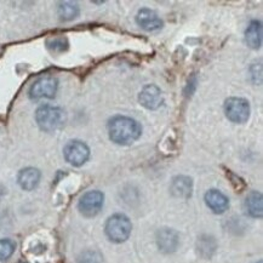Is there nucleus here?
I'll return each mask as SVG.
<instances>
[{"label":"nucleus","mask_w":263,"mask_h":263,"mask_svg":"<svg viewBox=\"0 0 263 263\" xmlns=\"http://www.w3.org/2000/svg\"><path fill=\"white\" fill-rule=\"evenodd\" d=\"M137 26L146 32H157L163 28L164 21L154 10L142 8L138 10L136 17H135Z\"/></svg>","instance_id":"obj_10"},{"label":"nucleus","mask_w":263,"mask_h":263,"mask_svg":"<svg viewBox=\"0 0 263 263\" xmlns=\"http://www.w3.org/2000/svg\"><path fill=\"white\" fill-rule=\"evenodd\" d=\"M262 22L258 20H252L245 30L246 45L252 50H258L262 45Z\"/></svg>","instance_id":"obj_14"},{"label":"nucleus","mask_w":263,"mask_h":263,"mask_svg":"<svg viewBox=\"0 0 263 263\" xmlns=\"http://www.w3.org/2000/svg\"><path fill=\"white\" fill-rule=\"evenodd\" d=\"M67 114L61 107L52 104H42L35 110V121L44 133H55L65 126Z\"/></svg>","instance_id":"obj_2"},{"label":"nucleus","mask_w":263,"mask_h":263,"mask_svg":"<svg viewBox=\"0 0 263 263\" xmlns=\"http://www.w3.org/2000/svg\"><path fill=\"white\" fill-rule=\"evenodd\" d=\"M138 102L148 110L159 109L164 104L163 91L154 84H148L141 90L140 95H138Z\"/></svg>","instance_id":"obj_8"},{"label":"nucleus","mask_w":263,"mask_h":263,"mask_svg":"<svg viewBox=\"0 0 263 263\" xmlns=\"http://www.w3.org/2000/svg\"><path fill=\"white\" fill-rule=\"evenodd\" d=\"M256 263H263L262 261H258V262H256Z\"/></svg>","instance_id":"obj_21"},{"label":"nucleus","mask_w":263,"mask_h":263,"mask_svg":"<svg viewBox=\"0 0 263 263\" xmlns=\"http://www.w3.org/2000/svg\"><path fill=\"white\" fill-rule=\"evenodd\" d=\"M245 209L249 216L254 218H261L263 215V198L257 191L250 192L245 199Z\"/></svg>","instance_id":"obj_15"},{"label":"nucleus","mask_w":263,"mask_h":263,"mask_svg":"<svg viewBox=\"0 0 263 263\" xmlns=\"http://www.w3.org/2000/svg\"><path fill=\"white\" fill-rule=\"evenodd\" d=\"M5 194H6V188L2 183H0V201L3 200V198L5 197Z\"/></svg>","instance_id":"obj_20"},{"label":"nucleus","mask_w":263,"mask_h":263,"mask_svg":"<svg viewBox=\"0 0 263 263\" xmlns=\"http://www.w3.org/2000/svg\"><path fill=\"white\" fill-rule=\"evenodd\" d=\"M16 251V242L12 239H0V261L6 262Z\"/></svg>","instance_id":"obj_19"},{"label":"nucleus","mask_w":263,"mask_h":263,"mask_svg":"<svg viewBox=\"0 0 263 263\" xmlns=\"http://www.w3.org/2000/svg\"><path fill=\"white\" fill-rule=\"evenodd\" d=\"M59 90V79L53 76H43L34 80L28 90V97L32 101L43 99L52 100Z\"/></svg>","instance_id":"obj_4"},{"label":"nucleus","mask_w":263,"mask_h":263,"mask_svg":"<svg viewBox=\"0 0 263 263\" xmlns=\"http://www.w3.org/2000/svg\"><path fill=\"white\" fill-rule=\"evenodd\" d=\"M205 204L216 215H222L229 209V199L218 190H210L205 193Z\"/></svg>","instance_id":"obj_12"},{"label":"nucleus","mask_w":263,"mask_h":263,"mask_svg":"<svg viewBox=\"0 0 263 263\" xmlns=\"http://www.w3.org/2000/svg\"><path fill=\"white\" fill-rule=\"evenodd\" d=\"M104 204V194L101 191H89L80 197L78 210L84 217H95L101 212Z\"/></svg>","instance_id":"obj_7"},{"label":"nucleus","mask_w":263,"mask_h":263,"mask_svg":"<svg viewBox=\"0 0 263 263\" xmlns=\"http://www.w3.org/2000/svg\"><path fill=\"white\" fill-rule=\"evenodd\" d=\"M63 157L74 167H80L90 159V148L80 140H72L63 148Z\"/></svg>","instance_id":"obj_6"},{"label":"nucleus","mask_w":263,"mask_h":263,"mask_svg":"<svg viewBox=\"0 0 263 263\" xmlns=\"http://www.w3.org/2000/svg\"><path fill=\"white\" fill-rule=\"evenodd\" d=\"M193 180L185 175L175 176L170 183V193L177 199H190L193 194Z\"/></svg>","instance_id":"obj_11"},{"label":"nucleus","mask_w":263,"mask_h":263,"mask_svg":"<svg viewBox=\"0 0 263 263\" xmlns=\"http://www.w3.org/2000/svg\"><path fill=\"white\" fill-rule=\"evenodd\" d=\"M216 249H217V244L210 235H203L198 239V251L203 257L210 258L215 254Z\"/></svg>","instance_id":"obj_17"},{"label":"nucleus","mask_w":263,"mask_h":263,"mask_svg":"<svg viewBox=\"0 0 263 263\" xmlns=\"http://www.w3.org/2000/svg\"><path fill=\"white\" fill-rule=\"evenodd\" d=\"M224 114L234 124H245L250 119L251 107L244 97H229L224 102Z\"/></svg>","instance_id":"obj_5"},{"label":"nucleus","mask_w":263,"mask_h":263,"mask_svg":"<svg viewBox=\"0 0 263 263\" xmlns=\"http://www.w3.org/2000/svg\"><path fill=\"white\" fill-rule=\"evenodd\" d=\"M131 231H133V223L130 218L124 214L112 215L104 224V233L107 238L116 244L126 241L130 237Z\"/></svg>","instance_id":"obj_3"},{"label":"nucleus","mask_w":263,"mask_h":263,"mask_svg":"<svg viewBox=\"0 0 263 263\" xmlns=\"http://www.w3.org/2000/svg\"><path fill=\"white\" fill-rule=\"evenodd\" d=\"M108 136L118 146H130L142 135V126L136 119L126 116H114L108 120Z\"/></svg>","instance_id":"obj_1"},{"label":"nucleus","mask_w":263,"mask_h":263,"mask_svg":"<svg viewBox=\"0 0 263 263\" xmlns=\"http://www.w3.org/2000/svg\"><path fill=\"white\" fill-rule=\"evenodd\" d=\"M158 248L164 254H173L180 246V234L173 228H160L156 233Z\"/></svg>","instance_id":"obj_9"},{"label":"nucleus","mask_w":263,"mask_h":263,"mask_svg":"<svg viewBox=\"0 0 263 263\" xmlns=\"http://www.w3.org/2000/svg\"><path fill=\"white\" fill-rule=\"evenodd\" d=\"M80 13V8L74 2H61L57 4V15L62 22L76 20Z\"/></svg>","instance_id":"obj_16"},{"label":"nucleus","mask_w":263,"mask_h":263,"mask_svg":"<svg viewBox=\"0 0 263 263\" xmlns=\"http://www.w3.org/2000/svg\"><path fill=\"white\" fill-rule=\"evenodd\" d=\"M42 180V173L39 168L28 166L22 168L17 175V183L23 191L30 192L38 187Z\"/></svg>","instance_id":"obj_13"},{"label":"nucleus","mask_w":263,"mask_h":263,"mask_svg":"<svg viewBox=\"0 0 263 263\" xmlns=\"http://www.w3.org/2000/svg\"><path fill=\"white\" fill-rule=\"evenodd\" d=\"M46 48L51 52H65L69 48V42L66 36H53L46 40Z\"/></svg>","instance_id":"obj_18"}]
</instances>
